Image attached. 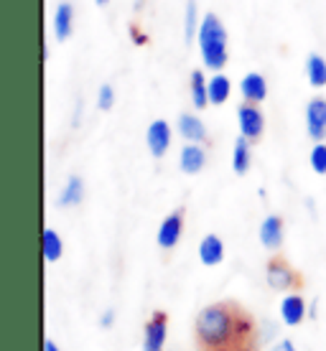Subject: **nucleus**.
<instances>
[{
  "instance_id": "obj_1",
  "label": "nucleus",
  "mask_w": 326,
  "mask_h": 351,
  "mask_svg": "<svg viewBox=\"0 0 326 351\" xmlns=\"http://www.w3.org/2000/svg\"><path fill=\"white\" fill-rule=\"evenodd\" d=\"M196 351H260V331L253 313L235 300L202 308L194 321Z\"/></svg>"
},
{
  "instance_id": "obj_2",
  "label": "nucleus",
  "mask_w": 326,
  "mask_h": 351,
  "mask_svg": "<svg viewBox=\"0 0 326 351\" xmlns=\"http://www.w3.org/2000/svg\"><path fill=\"white\" fill-rule=\"evenodd\" d=\"M196 44H199V53H202V62L207 69L222 71L227 66V28L217 13H204L199 34H196Z\"/></svg>"
},
{
  "instance_id": "obj_3",
  "label": "nucleus",
  "mask_w": 326,
  "mask_h": 351,
  "mask_svg": "<svg viewBox=\"0 0 326 351\" xmlns=\"http://www.w3.org/2000/svg\"><path fill=\"white\" fill-rule=\"evenodd\" d=\"M265 282L270 285V290H278V293H296L303 288L301 272L283 255H273L265 263Z\"/></svg>"
},
{
  "instance_id": "obj_4",
  "label": "nucleus",
  "mask_w": 326,
  "mask_h": 351,
  "mask_svg": "<svg viewBox=\"0 0 326 351\" xmlns=\"http://www.w3.org/2000/svg\"><path fill=\"white\" fill-rule=\"evenodd\" d=\"M168 336V313L153 311L143 326V351H163Z\"/></svg>"
},
{
  "instance_id": "obj_5",
  "label": "nucleus",
  "mask_w": 326,
  "mask_h": 351,
  "mask_svg": "<svg viewBox=\"0 0 326 351\" xmlns=\"http://www.w3.org/2000/svg\"><path fill=\"white\" fill-rule=\"evenodd\" d=\"M184 221H186V209H184V206L174 209L166 219L161 221L159 234H156V242H159L161 250L171 252V250L181 242V234H184Z\"/></svg>"
},
{
  "instance_id": "obj_6",
  "label": "nucleus",
  "mask_w": 326,
  "mask_h": 351,
  "mask_svg": "<svg viewBox=\"0 0 326 351\" xmlns=\"http://www.w3.org/2000/svg\"><path fill=\"white\" fill-rule=\"evenodd\" d=\"M237 125H240V135H245L247 141H260V135L265 130V117L260 112V107L253 105V102H245L237 107Z\"/></svg>"
},
{
  "instance_id": "obj_7",
  "label": "nucleus",
  "mask_w": 326,
  "mask_h": 351,
  "mask_svg": "<svg viewBox=\"0 0 326 351\" xmlns=\"http://www.w3.org/2000/svg\"><path fill=\"white\" fill-rule=\"evenodd\" d=\"M306 132L314 143L326 141V97H311L306 102Z\"/></svg>"
},
{
  "instance_id": "obj_8",
  "label": "nucleus",
  "mask_w": 326,
  "mask_h": 351,
  "mask_svg": "<svg viewBox=\"0 0 326 351\" xmlns=\"http://www.w3.org/2000/svg\"><path fill=\"white\" fill-rule=\"evenodd\" d=\"M171 141H174V130L166 120H153L145 130V145H148L150 156L153 158H163L171 148Z\"/></svg>"
},
{
  "instance_id": "obj_9",
  "label": "nucleus",
  "mask_w": 326,
  "mask_h": 351,
  "mask_svg": "<svg viewBox=\"0 0 326 351\" xmlns=\"http://www.w3.org/2000/svg\"><path fill=\"white\" fill-rule=\"evenodd\" d=\"M283 234H286V221H283L281 214L265 217L263 224H260V232H257L260 245H263L265 250H270V252H278L283 247Z\"/></svg>"
},
{
  "instance_id": "obj_10",
  "label": "nucleus",
  "mask_w": 326,
  "mask_h": 351,
  "mask_svg": "<svg viewBox=\"0 0 326 351\" xmlns=\"http://www.w3.org/2000/svg\"><path fill=\"white\" fill-rule=\"evenodd\" d=\"M176 130L186 143H207V141H209L207 125H204L202 117H199V114H194V112H181V114H178Z\"/></svg>"
},
{
  "instance_id": "obj_11",
  "label": "nucleus",
  "mask_w": 326,
  "mask_h": 351,
  "mask_svg": "<svg viewBox=\"0 0 326 351\" xmlns=\"http://www.w3.org/2000/svg\"><path fill=\"white\" fill-rule=\"evenodd\" d=\"M240 95H242L245 102H253V105L265 102V97H268V82H265L263 74H260V71L245 74L242 82H240Z\"/></svg>"
},
{
  "instance_id": "obj_12",
  "label": "nucleus",
  "mask_w": 326,
  "mask_h": 351,
  "mask_svg": "<svg viewBox=\"0 0 326 351\" xmlns=\"http://www.w3.org/2000/svg\"><path fill=\"white\" fill-rule=\"evenodd\" d=\"M178 166L184 171L186 176H196L202 173L204 166H207V150L199 145V143H189L181 148L178 153Z\"/></svg>"
},
{
  "instance_id": "obj_13",
  "label": "nucleus",
  "mask_w": 326,
  "mask_h": 351,
  "mask_svg": "<svg viewBox=\"0 0 326 351\" xmlns=\"http://www.w3.org/2000/svg\"><path fill=\"white\" fill-rule=\"evenodd\" d=\"M281 318L286 326L303 324V318H306V298L301 295L299 290H296V293H288V295L281 300Z\"/></svg>"
},
{
  "instance_id": "obj_14",
  "label": "nucleus",
  "mask_w": 326,
  "mask_h": 351,
  "mask_svg": "<svg viewBox=\"0 0 326 351\" xmlns=\"http://www.w3.org/2000/svg\"><path fill=\"white\" fill-rule=\"evenodd\" d=\"M71 34H74V5L69 0H64L54 10V36L59 41H67L71 38Z\"/></svg>"
},
{
  "instance_id": "obj_15",
  "label": "nucleus",
  "mask_w": 326,
  "mask_h": 351,
  "mask_svg": "<svg viewBox=\"0 0 326 351\" xmlns=\"http://www.w3.org/2000/svg\"><path fill=\"white\" fill-rule=\"evenodd\" d=\"M199 260L204 267H217L224 260V242L220 239V234H207L199 242Z\"/></svg>"
},
{
  "instance_id": "obj_16",
  "label": "nucleus",
  "mask_w": 326,
  "mask_h": 351,
  "mask_svg": "<svg viewBox=\"0 0 326 351\" xmlns=\"http://www.w3.org/2000/svg\"><path fill=\"white\" fill-rule=\"evenodd\" d=\"M82 202H84V181H82V176L71 173L59 193V206L71 209V206H80Z\"/></svg>"
},
{
  "instance_id": "obj_17",
  "label": "nucleus",
  "mask_w": 326,
  "mask_h": 351,
  "mask_svg": "<svg viewBox=\"0 0 326 351\" xmlns=\"http://www.w3.org/2000/svg\"><path fill=\"white\" fill-rule=\"evenodd\" d=\"M189 95H191V105L196 110H204V107H209V80H204V71L202 69H194L191 71V77H189Z\"/></svg>"
},
{
  "instance_id": "obj_18",
  "label": "nucleus",
  "mask_w": 326,
  "mask_h": 351,
  "mask_svg": "<svg viewBox=\"0 0 326 351\" xmlns=\"http://www.w3.org/2000/svg\"><path fill=\"white\" fill-rule=\"evenodd\" d=\"M253 163V141H247L245 135H240L232 148V168L237 176H245Z\"/></svg>"
},
{
  "instance_id": "obj_19",
  "label": "nucleus",
  "mask_w": 326,
  "mask_h": 351,
  "mask_svg": "<svg viewBox=\"0 0 326 351\" xmlns=\"http://www.w3.org/2000/svg\"><path fill=\"white\" fill-rule=\"evenodd\" d=\"M306 80L314 89L326 87V59L321 53H309L306 56Z\"/></svg>"
},
{
  "instance_id": "obj_20",
  "label": "nucleus",
  "mask_w": 326,
  "mask_h": 351,
  "mask_svg": "<svg viewBox=\"0 0 326 351\" xmlns=\"http://www.w3.org/2000/svg\"><path fill=\"white\" fill-rule=\"evenodd\" d=\"M41 252H44V260L46 263H56V260H62L64 255V242L59 237V232L51 227L44 229V234H41Z\"/></svg>"
},
{
  "instance_id": "obj_21",
  "label": "nucleus",
  "mask_w": 326,
  "mask_h": 351,
  "mask_svg": "<svg viewBox=\"0 0 326 351\" xmlns=\"http://www.w3.org/2000/svg\"><path fill=\"white\" fill-rule=\"evenodd\" d=\"M232 95V82L227 80V74L214 71V77H209V102L212 105H224Z\"/></svg>"
},
{
  "instance_id": "obj_22",
  "label": "nucleus",
  "mask_w": 326,
  "mask_h": 351,
  "mask_svg": "<svg viewBox=\"0 0 326 351\" xmlns=\"http://www.w3.org/2000/svg\"><path fill=\"white\" fill-rule=\"evenodd\" d=\"M199 26H202L199 5H196V0H186V10H184V38L186 41H196Z\"/></svg>"
},
{
  "instance_id": "obj_23",
  "label": "nucleus",
  "mask_w": 326,
  "mask_h": 351,
  "mask_svg": "<svg viewBox=\"0 0 326 351\" xmlns=\"http://www.w3.org/2000/svg\"><path fill=\"white\" fill-rule=\"evenodd\" d=\"M309 163L314 168V173L326 176V143H314V148L309 153Z\"/></svg>"
},
{
  "instance_id": "obj_24",
  "label": "nucleus",
  "mask_w": 326,
  "mask_h": 351,
  "mask_svg": "<svg viewBox=\"0 0 326 351\" xmlns=\"http://www.w3.org/2000/svg\"><path fill=\"white\" fill-rule=\"evenodd\" d=\"M97 107L102 112H110L115 107V87L113 84H102L97 92Z\"/></svg>"
},
{
  "instance_id": "obj_25",
  "label": "nucleus",
  "mask_w": 326,
  "mask_h": 351,
  "mask_svg": "<svg viewBox=\"0 0 326 351\" xmlns=\"http://www.w3.org/2000/svg\"><path fill=\"white\" fill-rule=\"evenodd\" d=\"M113 324H115V311L107 308L105 313H102V318H100V326H102V328H113Z\"/></svg>"
},
{
  "instance_id": "obj_26",
  "label": "nucleus",
  "mask_w": 326,
  "mask_h": 351,
  "mask_svg": "<svg viewBox=\"0 0 326 351\" xmlns=\"http://www.w3.org/2000/svg\"><path fill=\"white\" fill-rule=\"evenodd\" d=\"M273 351H296V343H293L291 339H283V341L275 343Z\"/></svg>"
},
{
  "instance_id": "obj_27",
  "label": "nucleus",
  "mask_w": 326,
  "mask_h": 351,
  "mask_svg": "<svg viewBox=\"0 0 326 351\" xmlns=\"http://www.w3.org/2000/svg\"><path fill=\"white\" fill-rule=\"evenodd\" d=\"M80 114H82V99L77 102V107H74V117H71V125H74V128L80 125Z\"/></svg>"
},
{
  "instance_id": "obj_28",
  "label": "nucleus",
  "mask_w": 326,
  "mask_h": 351,
  "mask_svg": "<svg viewBox=\"0 0 326 351\" xmlns=\"http://www.w3.org/2000/svg\"><path fill=\"white\" fill-rule=\"evenodd\" d=\"M44 351H62V349H59V346H56L51 339H44Z\"/></svg>"
},
{
  "instance_id": "obj_29",
  "label": "nucleus",
  "mask_w": 326,
  "mask_h": 351,
  "mask_svg": "<svg viewBox=\"0 0 326 351\" xmlns=\"http://www.w3.org/2000/svg\"><path fill=\"white\" fill-rule=\"evenodd\" d=\"M95 3H97L100 8H105V5H107V3H110V0H95Z\"/></svg>"
}]
</instances>
